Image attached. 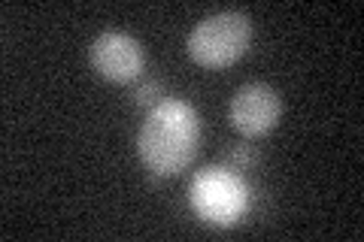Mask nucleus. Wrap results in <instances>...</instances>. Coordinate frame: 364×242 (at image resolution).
Returning a JSON list of instances; mask_svg holds the SVG:
<instances>
[{"label": "nucleus", "instance_id": "5", "mask_svg": "<svg viewBox=\"0 0 364 242\" xmlns=\"http://www.w3.org/2000/svg\"><path fill=\"white\" fill-rule=\"evenodd\" d=\"M231 124L243 136H264L277 128L279 115H282V100L279 94L264 82H249L243 88H237V94L231 97Z\"/></svg>", "mask_w": 364, "mask_h": 242}, {"label": "nucleus", "instance_id": "4", "mask_svg": "<svg viewBox=\"0 0 364 242\" xmlns=\"http://www.w3.org/2000/svg\"><path fill=\"white\" fill-rule=\"evenodd\" d=\"M88 64L100 79L107 82H134L146 67L143 45L136 43L131 33L122 31H107L91 43L88 49Z\"/></svg>", "mask_w": 364, "mask_h": 242}, {"label": "nucleus", "instance_id": "6", "mask_svg": "<svg viewBox=\"0 0 364 242\" xmlns=\"http://www.w3.org/2000/svg\"><path fill=\"white\" fill-rule=\"evenodd\" d=\"M161 94H164V88L158 82H143L134 91V103L136 106H146V109H155L158 103H161Z\"/></svg>", "mask_w": 364, "mask_h": 242}, {"label": "nucleus", "instance_id": "2", "mask_svg": "<svg viewBox=\"0 0 364 242\" xmlns=\"http://www.w3.org/2000/svg\"><path fill=\"white\" fill-rule=\"evenodd\" d=\"M188 197L195 212L203 218L207 224L215 227H231L249 212L252 194L249 185L237 176L231 167H207L191 179Z\"/></svg>", "mask_w": 364, "mask_h": 242}, {"label": "nucleus", "instance_id": "1", "mask_svg": "<svg viewBox=\"0 0 364 242\" xmlns=\"http://www.w3.org/2000/svg\"><path fill=\"white\" fill-rule=\"evenodd\" d=\"M200 119L186 100H161L136 133V155L155 176H176L198 155Z\"/></svg>", "mask_w": 364, "mask_h": 242}, {"label": "nucleus", "instance_id": "7", "mask_svg": "<svg viewBox=\"0 0 364 242\" xmlns=\"http://www.w3.org/2000/svg\"><path fill=\"white\" fill-rule=\"evenodd\" d=\"M255 160H258V155H255L252 145H234L231 148V167L234 170H249Z\"/></svg>", "mask_w": 364, "mask_h": 242}, {"label": "nucleus", "instance_id": "3", "mask_svg": "<svg viewBox=\"0 0 364 242\" xmlns=\"http://www.w3.org/2000/svg\"><path fill=\"white\" fill-rule=\"evenodd\" d=\"M252 43V21L243 13H215L188 33V55L200 67L222 70L240 61Z\"/></svg>", "mask_w": 364, "mask_h": 242}]
</instances>
